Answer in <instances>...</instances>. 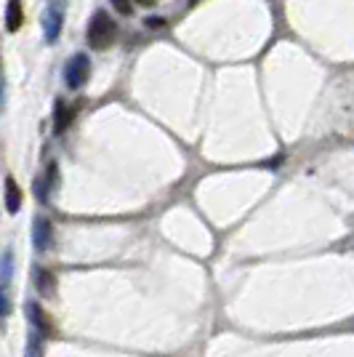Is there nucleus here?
<instances>
[{
  "label": "nucleus",
  "instance_id": "1",
  "mask_svg": "<svg viewBox=\"0 0 354 357\" xmlns=\"http://www.w3.org/2000/svg\"><path fill=\"white\" fill-rule=\"evenodd\" d=\"M86 38H88L91 48L104 51V48H109V45L118 40V22L107 14V11H96V14L91 16Z\"/></svg>",
  "mask_w": 354,
  "mask_h": 357
},
{
  "label": "nucleus",
  "instance_id": "2",
  "mask_svg": "<svg viewBox=\"0 0 354 357\" xmlns=\"http://www.w3.org/2000/svg\"><path fill=\"white\" fill-rule=\"evenodd\" d=\"M91 77V59L88 54H75L70 56V61L64 64V83L67 89L77 91L80 86H86Z\"/></svg>",
  "mask_w": 354,
  "mask_h": 357
},
{
  "label": "nucleus",
  "instance_id": "3",
  "mask_svg": "<svg viewBox=\"0 0 354 357\" xmlns=\"http://www.w3.org/2000/svg\"><path fill=\"white\" fill-rule=\"evenodd\" d=\"M40 24H43L45 43H54V40H59L61 27H64V11H61V6L51 3V6H48V8L43 11V19H40Z\"/></svg>",
  "mask_w": 354,
  "mask_h": 357
},
{
  "label": "nucleus",
  "instance_id": "4",
  "mask_svg": "<svg viewBox=\"0 0 354 357\" xmlns=\"http://www.w3.org/2000/svg\"><path fill=\"white\" fill-rule=\"evenodd\" d=\"M32 243L38 251H48L54 245V224L45 216H35L32 219Z\"/></svg>",
  "mask_w": 354,
  "mask_h": 357
},
{
  "label": "nucleus",
  "instance_id": "5",
  "mask_svg": "<svg viewBox=\"0 0 354 357\" xmlns=\"http://www.w3.org/2000/svg\"><path fill=\"white\" fill-rule=\"evenodd\" d=\"M75 115H77V105L56 102V109H54V131H56V134H64V131L72 126Z\"/></svg>",
  "mask_w": 354,
  "mask_h": 357
},
{
  "label": "nucleus",
  "instance_id": "6",
  "mask_svg": "<svg viewBox=\"0 0 354 357\" xmlns=\"http://www.w3.org/2000/svg\"><path fill=\"white\" fill-rule=\"evenodd\" d=\"M24 24V8H22V0H8L6 6V30L19 32Z\"/></svg>",
  "mask_w": 354,
  "mask_h": 357
},
{
  "label": "nucleus",
  "instance_id": "7",
  "mask_svg": "<svg viewBox=\"0 0 354 357\" xmlns=\"http://www.w3.org/2000/svg\"><path fill=\"white\" fill-rule=\"evenodd\" d=\"M27 314H30V320L43 331L45 336H54V323H51V317L43 312V307H40V304L30 301V304H27Z\"/></svg>",
  "mask_w": 354,
  "mask_h": 357
},
{
  "label": "nucleus",
  "instance_id": "8",
  "mask_svg": "<svg viewBox=\"0 0 354 357\" xmlns=\"http://www.w3.org/2000/svg\"><path fill=\"white\" fill-rule=\"evenodd\" d=\"M6 208L8 213H16V211L22 208V190H19V184H16L14 176H6Z\"/></svg>",
  "mask_w": 354,
  "mask_h": 357
},
{
  "label": "nucleus",
  "instance_id": "9",
  "mask_svg": "<svg viewBox=\"0 0 354 357\" xmlns=\"http://www.w3.org/2000/svg\"><path fill=\"white\" fill-rule=\"evenodd\" d=\"M35 285H38V291H40L43 296H54V291H56V278H54L48 269H35Z\"/></svg>",
  "mask_w": 354,
  "mask_h": 357
},
{
  "label": "nucleus",
  "instance_id": "10",
  "mask_svg": "<svg viewBox=\"0 0 354 357\" xmlns=\"http://www.w3.org/2000/svg\"><path fill=\"white\" fill-rule=\"evenodd\" d=\"M14 278V253L3 251L0 256V285H8Z\"/></svg>",
  "mask_w": 354,
  "mask_h": 357
},
{
  "label": "nucleus",
  "instance_id": "11",
  "mask_svg": "<svg viewBox=\"0 0 354 357\" xmlns=\"http://www.w3.org/2000/svg\"><path fill=\"white\" fill-rule=\"evenodd\" d=\"M112 3V8L118 11V14H123V16H131L133 14V3L131 0H109Z\"/></svg>",
  "mask_w": 354,
  "mask_h": 357
},
{
  "label": "nucleus",
  "instance_id": "12",
  "mask_svg": "<svg viewBox=\"0 0 354 357\" xmlns=\"http://www.w3.org/2000/svg\"><path fill=\"white\" fill-rule=\"evenodd\" d=\"M8 312H11V298H8L6 285H0V317H6Z\"/></svg>",
  "mask_w": 354,
  "mask_h": 357
},
{
  "label": "nucleus",
  "instance_id": "13",
  "mask_svg": "<svg viewBox=\"0 0 354 357\" xmlns=\"http://www.w3.org/2000/svg\"><path fill=\"white\" fill-rule=\"evenodd\" d=\"M6 109V75H3V61H0V112Z\"/></svg>",
  "mask_w": 354,
  "mask_h": 357
},
{
  "label": "nucleus",
  "instance_id": "14",
  "mask_svg": "<svg viewBox=\"0 0 354 357\" xmlns=\"http://www.w3.org/2000/svg\"><path fill=\"white\" fill-rule=\"evenodd\" d=\"M147 27L149 30H160V27H165V19H160V16H149Z\"/></svg>",
  "mask_w": 354,
  "mask_h": 357
},
{
  "label": "nucleus",
  "instance_id": "15",
  "mask_svg": "<svg viewBox=\"0 0 354 357\" xmlns=\"http://www.w3.org/2000/svg\"><path fill=\"white\" fill-rule=\"evenodd\" d=\"M133 3V0H131ZM136 3H141V6H155V0H136Z\"/></svg>",
  "mask_w": 354,
  "mask_h": 357
},
{
  "label": "nucleus",
  "instance_id": "16",
  "mask_svg": "<svg viewBox=\"0 0 354 357\" xmlns=\"http://www.w3.org/2000/svg\"><path fill=\"white\" fill-rule=\"evenodd\" d=\"M190 3H192V6H194V3H200V0H190Z\"/></svg>",
  "mask_w": 354,
  "mask_h": 357
}]
</instances>
